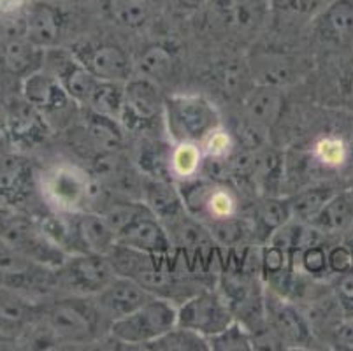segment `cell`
Returning <instances> with one entry per match:
<instances>
[{"mask_svg":"<svg viewBox=\"0 0 353 351\" xmlns=\"http://www.w3.org/2000/svg\"><path fill=\"white\" fill-rule=\"evenodd\" d=\"M44 330L63 344H90L109 332L111 321L102 314L92 295L62 299L43 311Z\"/></svg>","mask_w":353,"mask_h":351,"instance_id":"1","label":"cell"},{"mask_svg":"<svg viewBox=\"0 0 353 351\" xmlns=\"http://www.w3.org/2000/svg\"><path fill=\"white\" fill-rule=\"evenodd\" d=\"M213 351H252L255 350L253 334L239 320H234L227 328L208 337Z\"/></svg>","mask_w":353,"mask_h":351,"instance_id":"36","label":"cell"},{"mask_svg":"<svg viewBox=\"0 0 353 351\" xmlns=\"http://www.w3.org/2000/svg\"><path fill=\"white\" fill-rule=\"evenodd\" d=\"M299 260L303 269L310 276H323L329 272V262H327V250L319 243H313L304 248L299 253Z\"/></svg>","mask_w":353,"mask_h":351,"instance_id":"38","label":"cell"},{"mask_svg":"<svg viewBox=\"0 0 353 351\" xmlns=\"http://www.w3.org/2000/svg\"><path fill=\"white\" fill-rule=\"evenodd\" d=\"M144 350L155 351H211L210 341L202 334L187 327H172L169 332L160 336L153 343L144 346Z\"/></svg>","mask_w":353,"mask_h":351,"instance_id":"31","label":"cell"},{"mask_svg":"<svg viewBox=\"0 0 353 351\" xmlns=\"http://www.w3.org/2000/svg\"><path fill=\"white\" fill-rule=\"evenodd\" d=\"M320 0H278V4L292 12H307L319 4Z\"/></svg>","mask_w":353,"mask_h":351,"instance_id":"45","label":"cell"},{"mask_svg":"<svg viewBox=\"0 0 353 351\" xmlns=\"http://www.w3.org/2000/svg\"><path fill=\"white\" fill-rule=\"evenodd\" d=\"M264 302L268 328L281 341V344L311 346L313 343L311 327L307 325L306 318L294 305L276 295L265 297Z\"/></svg>","mask_w":353,"mask_h":351,"instance_id":"14","label":"cell"},{"mask_svg":"<svg viewBox=\"0 0 353 351\" xmlns=\"http://www.w3.org/2000/svg\"><path fill=\"white\" fill-rule=\"evenodd\" d=\"M23 99L39 109L44 116L60 111L70 101L60 81L51 72H37L23 77Z\"/></svg>","mask_w":353,"mask_h":351,"instance_id":"21","label":"cell"},{"mask_svg":"<svg viewBox=\"0 0 353 351\" xmlns=\"http://www.w3.org/2000/svg\"><path fill=\"white\" fill-rule=\"evenodd\" d=\"M11 144V139H9L8 128H6V118L4 112H0V154L6 153V148Z\"/></svg>","mask_w":353,"mask_h":351,"instance_id":"47","label":"cell"},{"mask_svg":"<svg viewBox=\"0 0 353 351\" xmlns=\"http://www.w3.org/2000/svg\"><path fill=\"white\" fill-rule=\"evenodd\" d=\"M204 166V151L201 144L176 143L171 151V172L172 179L190 181L201 174Z\"/></svg>","mask_w":353,"mask_h":351,"instance_id":"32","label":"cell"},{"mask_svg":"<svg viewBox=\"0 0 353 351\" xmlns=\"http://www.w3.org/2000/svg\"><path fill=\"white\" fill-rule=\"evenodd\" d=\"M72 217L76 241L81 251H94L108 255L117 244V234L102 212L81 211Z\"/></svg>","mask_w":353,"mask_h":351,"instance_id":"20","label":"cell"},{"mask_svg":"<svg viewBox=\"0 0 353 351\" xmlns=\"http://www.w3.org/2000/svg\"><path fill=\"white\" fill-rule=\"evenodd\" d=\"M108 255L118 274L134 279L155 297H163L169 301L178 297L181 290L178 274L171 269V263L163 262V259L169 255H148L120 244H114Z\"/></svg>","mask_w":353,"mask_h":351,"instance_id":"2","label":"cell"},{"mask_svg":"<svg viewBox=\"0 0 353 351\" xmlns=\"http://www.w3.org/2000/svg\"><path fill=\"white\" fill-rule=\"evenodd\" d=\"M253 76L268 77L265 85L280 86L281 83L290 81V63L287 58L274 57V54H264L260 57L256 63H253Z\"/></svg>","mask_w":353,"mask_h":351,"instance_id":"37","label":"cell"},{"mask_svg":"<svg viewBox=\"0 0 353 351\" xmlns=\"http://www.w3.org/2000/svg\"><path fill=\"white\" fill-rule=\"evenodd\" d=\"M123 97L125 83L102 81V79H99L94 93L90 97L86 109H92L95 112H101V114L120 120L121 108H123Z\"/></svg>","mask_w":353,"mask_h":351,"instance_id":"34","label":"cell"},{"mask_svg":"<svg viewBox=\"0 0 353 351\" xmlns=\"http://www.w3.org/2000/svg\"><path fill=\"white\" fill-rule=\"evenodd\" d=\"M167 130L176 143L202 144L220 128V114L208 99L201 95H172L165 99Z\"/></svg>","mask_w":353,"mask_h":351,"instance_id":"3","label":"cell"},{"mask_svg":"<svg viewBox=\"0 0 353 351\" xmlns=\"http://www.w3.org/2000/svg\"><path fill=\"white\" fill-rule=\"evenodd\" d=\"M35 317V309L12 288L0 286V330H21Z\"/></svg>","mask_w":353,"mask_h":351,"instance_id":"29","label":"cell"},{"mask_svg":"<svg viewBox=\"0 0 353 351\" xmlns=\"http://www.w3.org/2000/svg\"><path fill=\"white\" fill-rule=\"evenodd\" d=\"M353 221V197L350 190L336 192L311 221V227L322 234H345Z\"/></svg>","mask_w":353,"mask_h":351,"instance_id":"25","label":"cell"},{"mask_svg":"<svg viewBox=\"0 0 353 351\" xmlns=\"http://www.w3.org/2000/svg\"><path fill=\"white\" fill-rule=\"evenodd\" d=\"M50 276L30 259H20L11 253H0V285L8 288H30L46 283Z\"/></svg>","mask_w":353,"mask_h":351,"instance_id":"26","label":"cell"},{"mask_svg":"<svg viewBox=\"0 0 353 351\" xmlns=\"http://www.w3.org/2000/svg\"><path fill=\"white\" fill-rule=\"evenodd\" d=\"M123 125L117 118L86 109L85 132L92 146L101 154H113L123 146Z\"/></svg>","mask_w":353,"mask_h":351,"instance_id":"24","label":"cell"},{"mask_svg":"<svg viewBox=\"0 0 353 351\" xmlns=\"http://www.w3.org/2000/svg\"><path fill=\"white\" fill-rule=\"evenodd\" d=\"M316 157L323 166H341L346 159V146L339 139L327 137L316 144Z\"/></svg>","mask_w":353,"mask_h":351,"instance_id":"40","label":"cell"},{"mask_svg":"<svg viewBox=\"0 0 353 351\" xmlns=\"http://www.w3.org/2000/svg\"><path fill=\"white\" fill-rule=\"evenodd\" d=\"M25 32L35 46L51 50L59 44L63 32V12L50 0H30L23 11Z\"/></svg>","mask_w":353,"mask_h":351,"instance_id":"16","label":"cell"},{"mask_svg":"<svg viewBox=\"0 0 353 351\" xmlns=\"http://www.w3.org/2000/svg\"><path fill=\"white\" fill-rule=\"evenodd\" d=\"M44 62L50 63L51 74L59 79L62 88L70 97V101L86 108L99 83L97 77L74 57L72 51H60L57 48H51Z\"/></svg>","mask_w":353,"mask_h":351,"instance_id":"11","label":"cell"},{"mask_svg":"<svg viewBox=\"0 0 353 351\" xmlns=\"http://www.w3.org/2000/svg\"><path fill=\"white\" fill-rule=\"evenodd\" d=\"M165 99L160 95L157 83L146 77H132L125 83L123 108L120 121L128 130H146L163 114Z\"/></svg>","mask_w":353,"mask_h":351,"instance_id":"8","label":"cell"},{"mask_svg":"<svg viewBox=\"0 0 353 351\" xmlns=\"http://www.w3.org/2000/svg\"><path fill=\"white\" fill-rule=\"evenodd\" d=\"M2 48H4V41H2V34H0V63H2Z\"/></svg>","mask_w":353,"mask_h":351,"instance_id":"50","label":"cell"},{"mask_svg":"<svg viewBox=\"0 0 353 351\" xmlns=\"http://www.w3.org/2000/svg\"><path fill=\"white\" fill-rule=\"evenodd\" d=\"M41 192L51 209L62 214L86 211L92 197V179L86 170L72 163H59L43 172Z\"/></svg>","mask_w":353,"mask_h":351,"instance_id":"5","label":"cell"},{"mask_svg":"<svg viewBox=\"0 0 353 351\" xmlns=\"http://www.w3.org/2000/svg\"><path fill=\"white\" fill-rule=\"evenodd\" d=\"M105 16L125 28H141L150 21L153 12L152 0H104Z\"/></svg>","mask_w":353,"mask_h":351,"instance_id":"28","label":"cell"},{"mask_svg":"<svg viewBox=\"0 0 353 351\" xmlns=\"http://www.w3.org/2000/svg\"><path fill=\"white\" fill-rule=\"evenodd\" d=\"M336 297L346 317H353V269L339 274L336 283Z\"/></svg>","mask_w":353,"mask_h":351,"instance_id":"42","label":"cell"},{"mask_svg":"<svg viewBox=\"0 0 353 351\" xmlns=\"http://www.w3.org/2000/svg\"><path fill=\"white\" fill-rule=\"evenodd\" d=\"M201 148L202 151H204V159L223 160V159H230L234 143H232V137L229 135V132H225L220 127L201 144Z\"/></svg>","mask_w":353,"mask_h":351,"instance_id":"39","label":"cell"},{"mask_svg":"<svg viewBox=\"0 0 353 351\" xmlns=\"http://www.w3.org/2000/svg\"><path fill=\"white\" fill-rule=\"evenodd\" d=\"M343 243L350 248V251H352V260H353V221H352V225L346 228L345 236H343Z\"/></svg>","mask_w":353,"mask_h":351,"instance_id":"48","label":"cell"},{"mask_svg":"<svg viewBox=\"0 0 353 351\" xmlns=\"http://www.w3.org/2000/svg\"><path fill=\"white\" fill-rule=\"evenodd\" d=\"M208 6L221 23L236 32L253 30L265 14L264 0H210Z\"/></svg>","mask_w":353,"mask_h":351,"instance_id":"22","label":"cell"},{"mask_svg":"<svg viewBox=\"0 0 353 351\" xmlns=\"http://www.w3.org/2000/svg\"><path fill=\"white\" fill-rule=\"evenodd\" d=\"M178 325V305L163 297H153L134 313L113 321L109 334L121 344L144 348Z\"/></svg>","mask_w":353,"mask_h":351,"instance_id":"4","label":"cell"},{"mask_svg":"<svg viewBox=\"0 0 353 351\" xmlns=\"http://www.w3.org/2000/svg\"><path fill=\"white\" fill-rule=\"evenodd\" d=\"M171 146L165 144H146L141 148L139 167L146 178L153 179H172L171 172Z\"/></svg>","mask_w":353,"mask_h":351,"instance_id":"35","label":"cell"},{"mask_svg":"<svg viewBox=\"0 0 353 351\" xmlns=\"http://www.w3.org/2000/svg\"><path fill=\"white\" fill-rule=\"evenodd\" d=\"M348 106L353 109V74H352V79H350V85H348Z\"/></svg>","mask_w":353,"mask_h":351,"instance_id":"49","label":"cell"},{"mask_svg":"<svg viewBox=\"0 0 353 351\" xmlns=\"http://www.w3.org/2000/svg\"><path fill=\"white\" fill-rule=\"evenodd\" d=\"M30 0H0V18H11L25 11Z\"/></svg>","mask_w":353,"mask_h":351,"instance_id":"44","label":"cell"},{"mask_svg":"<svg viewBox=\"0 0 353 351\" xmlns=\"http://www.w3.org/2000/svg\"><path fill=\"white\" fill-rule=\"evenodd\" d=\"M319 37L334 46L353 43V0H332L314 19Z\"/></svg>","mask_w":353,"mask_h":351,"instance_id":"19","label":"cell"},{"mask_svg":"<svg viewBox=\"0 0 353 351\" xmlns=\"http://www.w3.org/2000/svg\"><path fill=\"white\" fill-rule=\"evenodd\" d=\"M34 172L27 159L20 154H0V202L18 205L30 195Z\"/></svg>","mask_w":353,"mask_h":351,"instance_id":"18","label":"cell"},{"mask_svg":"<svg viewBox=\"0 0 353 351\" xmlns=\"http://www.w3.org/2000/svg\"><path fill=\"white\" fill-rule=\"evenodd\" d=\"M327 262H329V272L332 274H345L350 269H353L352 251L345 243L327 250Z\"/></svg>","mask_w":353,"mask_h":351,"instance_id":"41","label":"cell"},{"mask_svg":"<svg viewBox=\"0 0 353 351\" xmlns=\"http://www.w3.org/2000/svg\"><path fill=\"white\" fill-rule=\"evenodd\" d=\"M141 76L153 83L171 79L176 70V54L163 44H150L139 53L136 62Z\"/></svg>","mask_w":353,"mask_h":351,"instance_id":"27","label":"cell"},{"mask_svg":"<svg viewBox=\"0 0 353 351\" xmlns=\"http://www.w3.org/2000/svg\"><path fill=\"white\" fill-rule=\"evenodd\" d=\"M143 193V202L162 223L174 220V218H178L179 214L187 211L181 190L174 185L172 179L146 178Z\"/></svg>","mask_w":353,"mask_h":351,"instance_id":"23","label":"cell"},{"mask_svg":"<svg viewBox=\"0 0 353 351\" xmlns=\"http://www.w3.org/2000/svg\"><path fill=\"white\" fill-rule=\"evenodd\" d=\"M350 150H352L353 153V127H352V144H350Z\"/></svg>","mask_w":353,"mask_h":351,"instance_id":"51","label":"cell"},{"mask_svg":"<svg viewBox=\"0 0 353 351\" xmlns=\"http://www.w3.org/2000/svg\"><path fill=\"white\" fill-rule=\"evenodd\" d=\"M292 205L288 199H281L278 195H264V199L255 208L256 227L265 232V237H271L276 230L292 221Z\"/></svg>","mask_w":353,"mask_h":351,"instance_id":"30","label":"cell"},{"mask_svg":"<svg viewBox=\"0 0 353 351\" xmlns=\"http://www.w3.org/2000/svg\"><path fill=\"white\" fill-rule=\"evenodd\" d=\"M334 193L336 192L330 186H310V188L301 190L295 195L288 197L292 205V214H294L295 220L311 223Z\"/></svg>","mask_w":353,"mask_h":351,"instance_id":"33","label":"cell"},{"mask_svg":"<svg viewBox=\"0 0 353 351\" xmlns=\"http://www.w3.org/2000/svg\"><path fill=\"white\" fill-rule=\"evenodd\" d=\"M174 2L178 4V8L185 9V11H197L210 4V0H174Z\"/></svg>","mask_w":353,"mask_h":351,"instance_id":"46","label":"cell"},{"mask_svg":"<svg viewBox=\"0 0 353 351\" xmlns=\"http://www.w3.org/2000/svg\"><path fill=\"white\" fill-rule=\"evenodd\" d=\"M117 244L155 257L171 255L174 248L165 225L150 211V208L118 232Z\"/></svg>","mask_w":353,"mask_h":351,"instance_id":"10","label":"cell"},{"mask_svg":"<svg viewBox=\"0 0 353 351\" xmlns=\"http://www.w3.org/2000/svg\"><path fill=\"white\" fill-rule=\"evenodd\" d=\"M350 190V193H352V197H353V186H352V188H348Z\"/></svg>","mask_w":353,"mask_h":351,"instance_id":"52","label":"cell"},{"mask_svg":"<svg viewBox=\"0 0 353 351\" xmlns=\"http://www.w3.org/2000/svg\"><path fill=\"white\" fill-rule=\"evenodd\" d=\"M4 118L11 144L21 148H34L46 139V118L27 99L9 102Z\"/></svg>","mask_w":353,"mask_h":351,"instance_id":"15","label":"cell"},{"mask_svg":"<svg viewBox=\"0 0 353 351\" xmlns=\"http://www.w3.org/2000/svg\"><path fill=\"white\" fill-rule=\"evenodd\" d=\"M332 346L339 351H353V317H346L332 330Z\"/></svg>","mask_w":353,"mask_h":351,"instance_id":"43","label":"cell"},{"mask_svg":"<svg viewBox=\"0 0 353 351\" xmlns=\"http://www.w3.org/2000/svg\"><path fill=\"white\" fill-rule=\"evenodd\" d=\"M25 16V14H23ZM4 48H2V63L14 76L27 77L41 70L46 58V50L35 46L25 32V18L20 27L14 23L4 30H0Z\"/></svg>","mask_w":353,"mask_h":351,"instance_id":"13","label":"cell"},{"mask_svg":"<svg viewBox=\"0 0 353 351\" xmlns=\"http://www.w3.org/2000/svg\"><path fill=\"white\" fill-rule=\"evenodd\" d=\"M74 57L102 81L127 83L134 77V62L120 46L111 43L81 41L70 48Z\"/></svg>","mask_w":353,"mask_h":351,"instance_id":"9","label":"cell"},{"mask_svg":"<svg viewBox=\"0 0 353 351\" xmlns=\"http://www.w3.org/2000/svg\"><path fill=\"white\" fill-rule=\"evenodd\" d=\"M153 297L155 295L144 290L139 283L127 276L118 274L108 286H104L99 294L94 295V301L102 314L113 323V321L134 313L136 309L146 304L148 301H152Z\"/></svg>","mask_w":353,"mask_h":351,"instance_id":"12","label":"cell"},{"mask_svg":"<svg viewBox=\"0 0 353 351\" xmlns=\"http://www.w3.org/2000/svg\"><path fill=\"white\" fill-rule=\"evenodd\" d=\"M285 95L280 86L256 83L245 95V112L246 123L265 134L271 130L283 114Z\"/></svg>","mask_w":353,"mask_h":351,"instance_id":"17","label":"cell"},{"mask_svg":"<svg viewBox=\"0 0 353 351\" xmlns=\"http://www.w3.org/2000/svg\"><path fill=\"white\" fill-rule=\"evenodd\" d=\"M236 320L225 295L214 290H199L178 305V325L211 337Z\"/></svg>","mask_w":353,"mask_h":351,"instance_id":"6","label":"cell"},{"mask_svg":"<svg viewBox=\"0 0 353 351\" xmlns=\"http://www.w3.org/2000/svg\"><path fill=\"white\" fill-rule=\"evenodd\" d=\"M62 272L67 285L76 294L92 297L118 276L109 255L94 251H79L70 255L63 260Z\"/></svg>","mask_w":353,"mask_h":351,"instance_id":"7","label":"cell"}]
</instances>
